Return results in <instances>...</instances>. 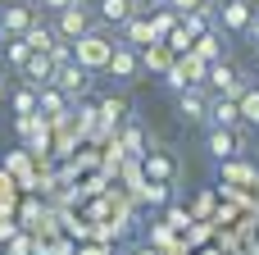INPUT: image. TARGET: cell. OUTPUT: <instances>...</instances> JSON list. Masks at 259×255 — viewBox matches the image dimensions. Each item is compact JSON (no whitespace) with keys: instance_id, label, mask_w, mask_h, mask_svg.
<instances>
[{"instance_id":"23","label":"cell","mask_w":259,"mask_h":255,"mask_svg":"<svg viewBox=\"0 0 259 255\" xmlns=\"http://www.w3.org/2000/svg\"><path fill=\"white\" fill-rule=\"evenodd\" d=\"M32 55H36V50H32V46H27L23 37H18V41H5V59H9V64H14L18 73H23V64H27Z\"/></svg>"},{"instance_id":"20","label":"cell","mask_w":259,"mask_h":255,"mask_svg":"<svg viewBox=\"0 0 259 255\" xmlns=\"http://www.w3.org/2000/svg\"><path fill=\"white\" fill-rule=\"evenodd\" d=\"M23 41H27V46L36 50V55H50V50L59 46V37H55V27H46V23H36V27H32L27 37H23Z\"/></svg>"},{"instance_id":"26","label":"cell","mask_w":259,"mask_h":255,"mask_svg":"<svg viewBox=\"0 0 259 255\" xmlns=\"http://www.w3.org/2000/svg\"><path fill=\"white\" fill-rule=\"evenodd\" d=\"M96 114H100V105H87V100H82V105H77V132H91V128H96Z\"/></svg>"},{"instance_id":"15","label":"cell","mask_w":259,"mask_h":255,"mask_svg":"<svg viewBox=\"0 0 259 255\" xmlns=\"http://www.w3.org/2000/svg\"><path fill=\"white\" fill-rule=\"evenodd\" d=\"M191 55H196L205 68H214V64H223V59H228V46H223V37H219V32H209V37H200V41L191 46Z\"/></svg>"},{"instance_id":"17","label":"cell","mask_w":259,"mask_h":255,"mask_svg":"<svg viewBox=\"0 0 259 255\" xmlns=\"http://www.w3.org/2000/svg\"><path fill=\"white\" fill-rule=\"evenodd\" d=\"M118 146H123V160H146V155H150V151H146V137H141V128H137V123H127V128H123Z\"/></svg>"},{"instance_id":"21","label":"cell","mask_w":259,"mask_h":255,"mask_svg":"<svg viewBox=\"0 0 259 255\" xmlns=\"http://www.w3.org/2000/svg\"><path fill=\"white\" fill-rule=\"evenodd\" d=\"M173 59H178V55H173L168 46H150V50L141 55V68H155V73H168V68H173Z\"/></svg>"},{"instance_id":"10","label":"cell","mask_w":259,"mask_h":255,"mask_svg":"<svg viewBox=\"0 0 259 255\" xmlns=\"http://www.w3.org/2000/svg\"><path fill=\"white\" fill-rule=\"evenodd\" d=\"M241 146H246V132H228V128H209L205 132V151L214 160H232Z\"/></svg>"},{"instance_id":"11","label":"cell","mask_w":259,"mask_h":255,"mask_svg":"<svg viewBox=\"0 0 259 255\" xmlns=\"http://www.w3.org/2000/svg\"><path fill=\"white\" fill-rule=\"evenodd\" d=\"M141 169H146V183H159V187H173V178H178V160L168 151H150L141 160Z\"/></svg>"},{"instance_id":"22","label":"cell","mask_w":259,"mask_h":255,"mask_svg":"<svg viewBox=\"0 0 259 255\" xmlns=\"http://www.w3.org/2000/svg\"><path fill=\"white\" fill-rule=\"evenodd\" d=\"M9 255H50V251H46V242H41V237H32V233H18V237L9 242Z\"/></svg>"},{"instance_id":"14","label":"cell","mask_w":259,"mask_h":255,"mask_svg":"<svg viewBox=\"0 0 259 255\" xmlns=\"http://www.w3.org/2000/svg\"><path fill=\"white\" fill-rule=\"evenodd\" d=\"M132 14H137V5H132V0H100V5H96V23L118 27V32L127 27V18H132Z\"/></svg>"},{"instance_id":"3","label":"cell","mask_w":259,"mask_h":255,"mask_svg":"<svg viewBox=\"0 0 259 255\" xmlns=\"http://www.w3.org/2000/svg\"><path fill=\"white\" fill-rule=\"evenodd\" d=\"M205 87H209V96H228V100H237L250 82H246V73H241L237 64H228V59H223V64H214V68H209Z\"/></svg>"},{"instance_id":"8","label":"cell","mask_w":259,"mask_h":255,"mask_svg":"<svg viewBox=\"0 0 259 255\" xmlns=\"http://www.w3.org/2000/svg\"><path fill=\"white\" fill-rule=\"evenodd\" d=\"M250 18H255L250 0H223L219 5V32H246Z\"/></svg>"},{"instance_id":"2","label":"cell","mask_w":259,"mask_h":255,"mask_svg":"<svg viewBox=\"0 0 259 255\" xmlns=\"http://www.w3.org/2000/svg\"><path fill=\"white\" fill-rule=\"evenodd\" d=\"M114 46H118V41H105L100 32H91V37H82V41L73 46V59H77L82 68L100 73V68H109V55H114Z\"/></svg>"},{"instance_id":"33","label":"cell","mask_w":259,"mask_h":255,"mask_svg":"<svg viewBox=\"0 0 259 255\" xmlns=\"http://www.w3.org/2000/svg\"><path fill=\"white\" fill-rule=\"evenodd\" d=\"M137 255H155V251H146V246H141V251H137Z\"/></svg>"},{"instance_id":"34","label":"cell","mask_w":259,"mask_h":255,"mask_svg":"<svg viewBox=\"0 0 259 255\" xmlns=\"http://www.w3.org/2000/svg\"><path fill=\"white\" fill-rule=\"evenodd\" d=\"M0 37H5V27H0Z\"/></svg>"},{"instance_id":"18","label":"cell","mask_w":259,"mask_h":255,"mask_svg":"<svg viewBox=\"0 0 259 255\" xmlns=\"http://www.w3.org/2000/svg\"><path fill=\"white\" fill-rule=\"evenodd\" d=\"M100 123H105V128L127 123V100H123V96H105V100H100Z\"/></svg>"},{"instance_id":"30","label":"cell","mask_w":259,"mask_h":255,"mask_svg":"<svg viewBox=\"0 0 259 255\" xmlns=\"http://www.w3.org/2000/svg\"><path fill=\"white\" fill-rule=\"evenodd\" d=\"M41 5H46L50 14H64V9H68V5H77V0H41Z\"/></svg>"},{"instance_id":"25","label":"cell","mask_w":259,"mask_h":255,"mask_svg":"<svg viewBox=\"0 0 259 255\" xmlns=\"http://www.w3.org/2000/svg\"><path fill=\"white\" fill-rule=\"evenodd\" d=\"M209 5H214V0H164V9H173L178 18H182V14H196V9H209Z\"/></svg>"},{"instance_id":"1","label":"cell","mask_w":259,"mask_h":255,"mask_svg":"<svg viewBox=\"0 0 259 255\" xmlns=\"http://www.w3.org/2000/svg\"><path fill=\"white\" fill-rule=\"evenodd\" d=\"M91 32H96V9H91L87 0H77V5H68L64 14H55V37H59V41L77 46V41L91 37Z\"/></svg>"},{"instance_id":"6","label":"cell","mask_w":259,"mask_h":255,"mask_svg":"<svg viewBox=\"0 0 259 255\" xmlns=\"http://www.w3.org/2000/svg\"><path fill=\"white\" fill-rule=\"evenodd\" d=\"M55 87L68 96V100H82L87 91H91V68H82L77 59L73 64H64V68H55Z\"/></svg>"},{"instance_id":"4","label":"cell","mask_w":259,"mask_h":255,"mask_svg":"<svg viewBox=\"0 0 259 255\" xmlns=\"http://www.w3.org/2000/svg\"><path fill=\"white\" fill-rule=\"evenodd\" d=\"M0 27H5V41H18V37H27L36 27V9L27 0H14V5L0 9Z\"/></svg>"},{"instance_id":"28","label":"cell","mask_w":259,"mask_h":255,"mask_svg":"<svg viewBox=\"0 0 259 255\" xmlns=\"http://www.w3.org/2000/svg\"><path fill=\"white\" fill-rule=\"evenodd\" d=\"M18 233H23V228H18V224H14L9 214H0V246H9V242H14Z\"/></svg>"},{"instance_id":"31","label":"cell","mask_w":259,"mask_h":255,"mask_svg":"<svg viewBox=\"0 0 259 255\" xmlns=\"http://www.w3.org/2000/svg\"><path fill=\"white\" fill-rule=\"evenodd\" d=\"M246 37L255 41V50H259V14H255V18H250V27H246Z\"/></svg>"},{"instance_id":"16","label":"cell","mask_w":259,"mask_h":255,"mask_svg":"<svg viewBox=\"0 0 259 255\" xmlns=\"http://www.w3.org/2000/svg\"><path fill=\"white\" fill-rule=\"evenodd\" d=\"M36 96H41V105H36V114H41V119H64V114H68V105H73L59 87H46V91H36Z\"/></svg>"},{"instance_id":"27","label":"cell","mask_w":259,"mask_h":255,"mask_svg":"<svg viewBox=\"0 0 259 255\" xmlns=\"http://www.w3.org/2000/svg\"><path fill=\"white\" fill-rule=\"evenodd\" d=\"M141 201H146V205H164V201H168V187H159V183H146V187H141Z\"/></svg>"},{"instance_id":"9","label":"cell","mask_w":259,"mask_h":255,"mask_svg":"<svg viewBox=\"0 0 259 255\" xmlns=\"http://www.w3.org/2000/svg\"><path fill=\"white\" fill-rule=\"evenodd\" d=\"M209 91L205 87H187L182 96H178V110H182V119L187 123H209Z\"/></svg>"},{"instance_id":"5","label":"cell","mask_w":259,"mask_h":255,"mask_svg":"<svg viewBox=\"0 0 259 255\" xmlns=\"http://www.w3.org/2000/svg\"><path fill=\"white\" fill-rule=\"evenodd\" d=\"M118 41H123V46H132V50H141V55H146L150 46H164V41L155 37V23H150V14H132V18H127V27L118 32Z\"/></svg>"},{"instance_id":"13","label":"cell","mask_w":259,"mask_h":255,"mask_svg":"<svg viewBox=\"0 0 259 255\" xmlns=\"http://www.w3.org/2000/svg\"><path fill=\"white\" fill-rule=\"evenodd\" d=\"M209 128L241 132V105H237V100H228V96H214V100H209Z\"/></svg>"},{"instance_id":"29","label":"cell","mask_w":259,"mask_h":255,"mask_svg":"<svg viewBox=\"0 0 259 255\" xmlns=\"http://www.w3.org/2000/svg\"><path fill=\"white\" fill-rule=\"evenodd\" d=\"M137 5V14H155V9H164V0H132Z\"/></svg>"},{"instance_id":"7","label":"cell","mask_w":259,"mask_h":255,"mask_svg":"<svg viewBox=\"0 0 259 255\" xmlns=\"http://www.w3.org/2000/svg\"><path fill=\"white\" fill-rule=\"evenodd\" d=\"M109 78H118V82H137V73H141V50H132V46H114V55H109V68H105Z\"/></svg>"},{"instance_id":"19","label":"cell","mask_w":259,"mask_h":255,"mask_svg":"<svg viewBox=\"0 0 259 255\" xmlns=\"http://www.w3.org/2000/svg\"><path fill=\"white\" fill-rule=\"evenodd\" d=\"M237 105H241V123H246V128H259V82H250V87L237 96Z\"/></svg>"},{"instance_id":"12","label":"cell","mask_w":259,"mask_h":255,"mask_svg":"<svg viewBox=\"0 0 259 255\" xmlns=\"http://www.w3.org/2000/svg\"><path fill=\"white\" fill-rule=\"evenodd\" d=\"M23 82H27L32 91L55 87V59H50V55H32V59L23 64Z\"/></svg>"},{"instance_id":"32","label":"cell","mask_w":259,"mask_h":255,"mask_svg":"<svg viewBox=\"0 0 259 255\" xmlns=\"http://www.w3.org/2000/svg\"><path fill=\"white\" fill-rule=\"evenodd\" d=\"M82 255H105V251H96V246H91V251H82Z\"/></svg>"},{"instance_id":"24","label":"cell","mask_w":259,"mask_h":255,"mask_svg":"<svg viewBox=\"0 0 259 255\" xmlns=\"http://www.w3.org/2000/svg\"><path fill=\"white\" fill-rule=\"evenodd\" d=\"M36 105H41V96H36L32 87H23V91L14 96V110H18V119H27V114H36Z\"/></svg>"}]
</instances>
